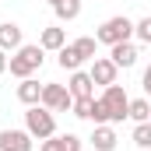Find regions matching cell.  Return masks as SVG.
I'll use <instances>...</instances> for the list:
<instances>
[{"label":"cell","mask_w":151,"mask_h":151,"mask_svg":"<svg viewBox=\"0 0 151 151\" xmlns=\"http://www.w3.org/2000/svg\"><path fill=\"white\" fill-rule=\"evenodd\" d=\"M42 60H46V49H42L39 42H35V46H28V42H25L21 49H14V53H11L7 70H11V77L25 81V77H32L39 67H42Z\"/></svg>","instance_id":"1"},{"label":"cell","mask_w":151,"mask_h":151,"mask_svg":"<svg viewBox=\"0 0 151 151\" xmlns=\"http://www.w3.org/2000/svg\"><path fill=\"white\" fill-rule=\"evenodd\" d=\"M95 39H99V46H116V42H130V39H134V21H130L127 14H116V18H109V21H102V25H99Z\"/></svg>","instance_id":"2"},{"label":"cell","mask_w":151,"mask_h":151,"mask_svg":"<svg viewBox=\"0 0 151 151\" xmlns=\"http://www.w3.org/2000/svg\"><path fill=\"white\" fill-rule=\"evenodd\" d=\"M25 130L32 137H39V141H46V137L56 134V119H53V113L46 106H28L25 109Z\"/></svg>","instance_id":"3"},{"label":"cell","mask_w":151,"mask_h":151,"mask_svg":"<svg viewBox=\"0 0 151 151\" xmlns=\"http://www.w3.org/2000/svg\"><path fill=\"white\" fill-rule=\"evenodd\" d=\"M39 106H46L49 113H70V109H74V95H70L67 84L46 81V84H42V102H39Z\"/></svg>","instance_id":"4"},{"label":"cell","mask_w":151,"mask_h":151,"mask_svg":"<svg viewBox=\"0 0 151 151\" xmlns=\"http://www.w3.org/2000/svg\"><path fill=\"white\" fill-rule=\"evenodd\" d=\"M102 102H106V109H109V123H123V119H127V113H130V95H127L119 84L102 88Z\"/></svg>","instance_id":"5"},{"label":"cell","mask_w":151,"mask_h":151,"mask_svg":"<svg viewBox=\"0 0 151 151\" xmlns=\"http://www.w3.org/2000/svg\"><path fill=\"white\" fill-rule=\"evenodd\" d=\"M88 74H91V81H95V84L109 88V84H116V74H119V67H116L109 56H95V60H91V67H88Z\"/></svg>","instance_id":"6"},{"label":"cell","mask_w":151,"mask_h":151,"mask_svg":"<svg viewBox=\"0 0 151 151\" xmlns=\"http://www.w3.org/2000/svg\"><path fill=\"white\" fill-rule=\"evenodd\" d=\"M0 151H35L28 130H0Z\"/></svg>","instance_id":"7"},{"label":"cell","mask_w":151,"mask_h":151,"mask_svg":"<svg viewBox=\"0 0 151 151\" xmlns=\"http://www.w3.org/2000/svg\"><path fill=\"white\" fill-rule=\"evenodd\" d=\"M137 56H141V53H137V42H134V39H130V42H116V46H109V60H113L116 67H123V70L134 67Z\"/></svg>","instance_id":"8"},{"label":"cell","mask_w":151,"mask_h":151,"mask_svg":"<svg viewBox=\"0 0 151 151\" xmlns=\"http://www.w3.org/2000/svg\"><path fill=\"white\" fill-rule=\"evenodd\" d=\"M67 88H70L74 99H95V81H91L88 70H74L70 81H67Z\"/></svg>","instance_id":"9"},{"label":"cell","mask_w":151,"mask_h":151,"mask_svg":"<svg viewBox=\"0 0 151 151\" xmlns=\"http://www.w3.org/2000/svg\"><path fill=\"white\" fill-rule=\"evenodd\" d=\"M21 46H25L21 28H18L14 21H4V25H0V49H4V53H14V49H21Z\"/></svg>","instance_id":"10"},{"label":"cell","mask_w":151,"mask_h":151,"mask_svg":"<svg viewBox=\"0 0 151 151\" xmlns=\"http://www.w3.org/2000/svg\"><path fill=\"white\" fill-rule=\"evenodd\" d=\"M39 46H42L46 53H60V49L67 46V32H63L60 25H49V28H42V35H39Z\"/></svg>","instance_id":"11"},{"label":"cell","mask_w":151,"mask_h":151,"mask_svg":"<svg viewBox=\"0 0 151 151\" xmlns=\"http://www.w3.org/2000/svg\"><path fill=\"white\" fill-rule=\"evenodd\" d=\"M18 102H21V106H39V102H42V84H39L35 77H25V81L18 84Z\"/></svg>","instance_id":"12"},{"label":"cell","mask_w":151,"mask_h":151,"mask_svg":"<svg viewBox=\"0 0 151 151\" xmlns=\"http://www.w3.org/2000/svg\"><path fill=\"white\" fill-rule=\"evenodd\" d=\"M91 148H95V151H116V130L109 127V123H99V127H95Z\"/></svg>","instance_id":"13"},{"label":"cell","mask_w":151,"mask_h":151,"mask_svg":"<svg viewBox=\"0 0 151 151\" xmlns=\"http://www.w3.org/2000/svg\"><path fill=\"white\" fill-rule=\"evenodd\" d=\"M56 63H60V67H63V70H70V74H74V70H81V63H84V60H81V56H77V49H74V42H67V46H63V49H60V53H56Z\"/></svg>","instance_id":"14"},{"label":"cell","mask_w":151,"mask_h":151,"mask_svg":"<svg viewBox=\"0 0 151 151\" xmlns=\"http://www.w3.org/2000/svg\"><path fill=\"white\" fill-rule=\"evenodd\" d=\"M127 119H134V123H148L151 119V99H130V113Z\"/></svg>","instance_id":"15"},{"label":"cell","mask_w":151,"mask_h":151,"mask_svg":"<svg viewBox=\"0 0 151 151\" xmlns=\"http://www.w3.org/2000/svg\"><path fill=\"white\" fill-rule=\"evenodd\" d=\"M53 14H56V21H74L81 14V0H60L53 7Z\"/></svg>","instance_id":"16"},{"label":"cell","mask_w":151,"mask_h":151,"mask_svg":"<svg viewBox=\"0 0 151 151\" xmlns=\"http://www.w3.org/2000/svg\"><path fill=\"white\" fill-rule=\"evenodd\" d=\"M74 49H77V56L88 63V60H95V49H99V39L95 35H81V39H74Z\"/></svg>","instance_id":"17"},{"label":"cell","mask_w":151,"mask_h":151,"mask_svg":"<svg viewBox=\"0 0 151 151\" xmlns=\"http://www.w3.org/2000/svg\"><path fill=\"white\" fill-rule=\"evenodd\" d=\"M134 144L141 151L151 148V123H137V127H134Z\"/></svg>","instance_id":"18"},{"label":"cell","mask_w":151,"mask_h":151,"mask_svg":"<svg viewBox=\"0 0 151 151\" xmlns=\"http://www.w3.org/2000/svg\"><path fill=\"white\" fill-rule=\"evenodd\" d=\"M74 116L77 119H95V99H74Z\"/></svg>","instance_id":"19"},{"label":"cell","mask_w":151,"mask_h":151,"mask_svg":"<svg viewBox=\"0 0 151 151\" xmlns=\"http://www.w3.org/2000/svg\"><path fill=\"white\" fill-rule=\"evenodd\" d=\"M134 35L141 39V42H148V46H151V18H141V21H134Z\"/></svg>","instance_id":"20"},{"label":"cell","mask_w":151,"mask_h":151,"mask_svg":"<svg viewBox=\"0 0 151 151\" xmlns=\"http://www.w3.org/2000/svg\"><path fill=\"white\" fill-rule=\"evenodd\" d=\"M60 144H63V151H81L84 148V141L77 134H60Z\"/></svg>","instance_id":"21"},{"label":"cell","mask_w":151,"mask_h":151,"mask_svg":"<svg viewBox=\"0 0 151 151\" xmlns=\"http://www.w3.org/2000/svg\"><path fill=\"white\" fill-rule=\"evenodd\" d=\"M39 151H63V144H60V134H53V137H46V141L39 144Z\"/></svg>","instance_id":"22"},{"label":"cell","mask_w":151,"mask_h":151,"mask_svg":"<svg viewBox=\"0 0 151 151\" xmlns=\"http://www.w3.org/2000/svg\"><path fill=\"white\" fill-rule=\"evenodd\" d=\"M141 88H144V95L151 99V67L144 70V77H141Z\"/></svg>","instance_id":"23"},{"label":"cell","mask_w":151,"mask_h":151,"mask_svg":"<svg viewBox=\"0 0 151 151\" xmlns=\"http://www.w3.org/2000/svg\"><path fill=\"white\" fill-rule=\"evenodd\" d=\"M7 60H11V56H7V53L0 49V74H7Z\"/></svg>","instance_id":"24"},{"label":"cell","mask_w":151,"mask_h":151,"mask_svg":"<svg viewBox=\"0 0 151 151\" xmlns=\"http://www.w3.org/2000/svg\"><path fill=\"white\" fill-rule=\"evenodd\" d=\"M46 4H49V7H56V4H60V0H46Z\"/></svg>","instance_id":"25"},{"label":"cell","mask_w":151,"mask_h":151,"mask_svg":"<svg viewBox=\"0 0 151 151\" xmlns=\"http://www.w3.org/2000/svg\"><path fill=\"white\" fill-rule=\"evenodd\" d=\"M148 123H151V119H148Z\"/></svg>","instance_id":"26"},{"label":"cell","mask_w":151,"mask_h":151,"mask_svg":"<svg viewBox=\"0 0 151 151\" xmlns=\"http://www.w3.org/2000/svg\"><path fill=\"white\" fill-rule=\"evenodd\" d=\"M148 151H151V148H148Z\"/></svg>","instance_id":"27"}]
</instances>
